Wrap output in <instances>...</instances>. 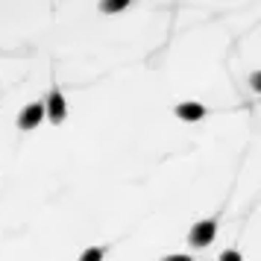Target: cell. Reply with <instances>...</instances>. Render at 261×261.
<instances>
[{"label":"cell","instance_id":"52a82bcc","mask_svg":"<svg viewBox=\"0 0 261 261\" xmlns=\"http://www.w3.org/2000/svg\"><path fill=\"white\" fill-rule=\"evenodd\" d=\"M220 261H244V258H241L238 249H226V252H220Z\"/></svg>","mask_w":261,"mask_h":261},{"label":"cell","instance_id":"3957f363","mask_svg":"<svg viewBox=\"0 0 261 261\" xmlns=\"http://www.w3.org/2000/svg\"><path fill=\"white\" fill-rule=\"evenodd\" d=\"M44 118V103H30V106L18 115V126L21 129H36L38 123Z\"/></svg>","mask_w":261,"mask_h":261},{"label":"cell","instance_id":"6da1fadb","mask_svg":"<svg viewBox=\"0 0 261 261\" xmlns=\"http://www.w3.org/2000/svg\"><path fill=\"white\" fill-rule=\"evenodd\" d=\"M214 235H217V220H200V223L191 226L188 241L191 247H208L214 241Z\"/></svg>","mask_w":261,"mask_h":261},{"label":"cell","instance_id":"9c48e42d","mask_svg":"<svg viewBox=\"0 0 261 261\" xmlns=\"http://www.w3.org/2000/svg\"><path fill=\"white\" fill-rule=\"evenodd\" d=\"M162 261H191V255H165Z\"/></svg>","mask_w":261,"mask_h":261},{"label":"cell","instance_id":"8992f818","mask_svg":"<svg viewBox=\"0 0 261 261\" xmlns=\"http://www.w3.org/2000/svg\"><path fill=\"white\" fill-rule=\"evenodd\" d=\"M126 9V0H115V3H103V12H120Z\"/></svg>","mask_w":261,"mask_h":261},{"label":"cell","instance_id":"ba28073f","mask_svg":"<svg viewBox=\"0 0 261 261\" xmlns=\"http://www.w3.org/2000/svg\"><path fill=\"white\" fill-rule=\"evenodd\" d=\"M249 83H252V88H255V91H261V71L252 73V76H249Z\"/></svg>","mask_w":261,"mask_h":261},{"label":"cell","instance_id":"7a4b0ae2","mask_svg":"<svg viewBox=\"0 0 261 261\" xmlns=\"http://www.w3.org/2000/svg\"><path fill=\"white\" fill-rule=\"evenodd\" d=\"M44 109H47V118L50 123H62L65 120V115H68V103H65V97H62V91L53 85L47 94V103H44Z\"/></svg>","mask_w":261,"mask_h":261},{"label":"cell","instance_id":"277c9868","mask_svg":"<svg viewBox=\"0 0 261 261\" xmlns=\"http://www.w3.org/2000/svg\"><path fill=\"white\" fill-rule=\"evenodd\" d=\"M176 118H182V120H202L205 118V106H202V103H179L176 106Z\"/></svg>","mask_w":261,"mask_h":261},{"label":"cell","instance_id":"5b68a950","mask_svg":"<svg viewBox=\"0 0 261 261\" xmlns=\"http://www.w3.org/2000/svg\"><path fill=\"white\" fill-rule=\"evenodd\" d=\"M80 261H103V249H100V247L85 249L83 255H80Z\"/></svg>","mask_w":261,"mask_h":261}]
</instances>
